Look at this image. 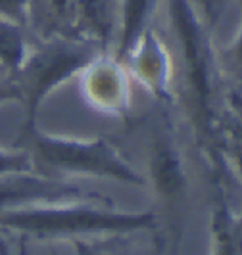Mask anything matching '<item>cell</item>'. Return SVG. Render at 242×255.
<instances>
[{
	"label": "cell",
	"instance_id": "cell-15",
	"mask_svg": "<svg viewBox=\"0 0 242 255\" xmlns=\"http://www.w3.org/2000/svg\"><path fill=\"white\" fill-rule=\"evenodd\" d=\"M6 102H21V92L13 77L0 73V104Z\"/></svg>",
	"mask_w": 242,
	"mask_h": 255
},
{
	"label": "cell",
	"instance_id": "cell-13",
	"mask_svg": "<svg viewBox=\"0 0 242 255\" xmlns=\"http://www.w3.org/2000/svg\"><path fill=\"white\" fill-rule=\"evenodd\" d=\"M29 0H0V17L15 21L27 29Z\"/></svg>",
	"mask_w": 242,
	"mask_h": 255
},
{
	"label": "cell",
	"instance_id": "cell-4",
	"mask_svg": "<svg viewBox=\"0 0 242 255\" xmlns=\"http://www.w3.org/2000/svg\"><path fill=\"white\" fill-rule=\"evenodd\" d=\"M104 54L96 44L79 37H52L35 40L27 54L15 83L25 108V128L35 127V115L40 102L56 87L79 75L87 65Z\"/></svg>",
	"mask_w": 242,
	"mask_h": 255
},
{
	"label": "cell",
	"instance_id": "cell-1",
	"mask_svg": "<svg viewBox=\"0 0 242 255\" xmlns=\"http://www.w3.org/2000/svg\"><path fill=\"white\" fill-rule=\"evenodd\" d=\"M173 44L175 108L189 123L196 140L212 153L217 115L227 94L217 48L189 0H169Z\"/></svg>",
	"mask_w": 242,
	"mask_h": 255
},
{
	"label": "cell",
	"instance_id": "cell-9",
	"mask_svg": "<svg viewBox=\"0 0 242 255\" xmlns=\"http://www.w3.org/2000/svg\"><path fill=\"white\" fill-rule=\"evenodd\" d=\"M152 2L154 0H125L117 40L112 48V56L121 64L127 60V56L139 42V38L148 31L146 25L152 10Z\"/></svg>",
	"mask_w": 242,
	"mask_h": 255
},
{
	"label": "cell",
	"instance_id": "cell-17",
	"mask_svg": "<svg viewBox=\"0 0 242 255\" xmlns=\"http://www.w3.org/2000/svg\"><path fill=\"white\" fill-rule=\"evenodd\" d=\"M237 94H239V96H242V92H237Z\"/></svg>",
	"mask_w": 242,
	"mask_h": 255
},
{
	"label": "cell",
	"instance_id": "cell-3",
	"mask_svg": "<svg viewBox=\"0 0 242 255\" xmlns=\"http://www.w3.org/2000/svg\"><path fill=\"white\" fill-rule=\"evenodd\" d=\"M27 150L40 173L79 175L110 180L115 184L144 192V179L135 165L123 140L110 136L67 138L37 130L23 132Z\"/></svg>",
	"mask_w": 242,
	"mask_h": 255
},
{
	"label": "cell",
	"instance_id": "cell-14",
	"mask_svg": "<svg viewBox=\"0 0 242 255\" xmlns=\"http://www.w3.org/2000/svg\"><path fill=\"white\" fill-rule=\"evenodd\" d=\"M194 2L204 15V23L208 29H216L223 17V8H225L223 0H194Z\"/></svg>",
	"mask_w": 242,
	"mask_h": 255
},
{
	"label": "cell",
	"instance_id": "cell-7",
	"mask_svg": "<svg viewBox=\"0 0 242 255\" xmlns=\"http://www.w3.org/2000/svg\"><path fill=\"white\" fill-rule=\"evenodd\" d=\"M210 255H242V192L223 169L212 211Z\"/></svg>",
	"mask_w": 242,
	"mask_h": 255
},
{
	"label": "cell",
	"instance_id": "cell-8",
	"mask_svg": "<svg viewBox=\"0 0 242 255\" xmlns=\"http://www.w3.org/2000/svg\"><path fill=\"white\" fill-rule=\"evenodd\" d=\"M212 153L225 169L237 188L242 190V96L227 90L217 115Z\"/></svg>",
	"mask_w": 242,
	"mask_h": 255
},
{
	"label": "cell",
	"instance_id": "cell-10",
	"mask_svg": "<svg viewBox=\"0 0 242 255\" xmlns=\"http://www.w3.org/2000/svg\"><path fill=\"white\" fill-rule=\"evenodd\" d=\"M35 38L23 25L0 17V73L15 79Z\"/></svg>",
	"mask_w": 242,
	"mask_h": 255
},
{
	"label": "cell",
	"instance_id": "cell-6",
	"mask_svg": "<svg viewBox=\"0 0 242 255\" xmlns=\"http://www.w3.org/2000/svg\"><path fill=\"white\" fill-rule=\"evenodd\" d=\"M108 198L112 196L40 171L0 177V213L33 204L69 202V200H108Z\"/></svg>",
	"mask_w": 242,
	"mask_h": 255
},
{
	"label": "cell",
	"instance_id": "cell-16",
	"mask_svg": "<svg viewBox=\"0 0 242 255\" xmlns=\"http://www.w3.org/2000/svg\"><path fill=\"white\" fill-rule=\"evenodd\" d=\"M46 255H60V254H56V252H48Z\"/></svg>",
	"mask_w": 242,
	"mask_h": 255
},
{
	"label": "cell",
	"instance_id": "cell-11",
	"mask_svg": "<svg viewBox=\"0 0 242 255\" xmlns=\"http://www.w3.org/2000/svg\"><path fill=\"white\" fill-rule=\"evenodd\" d=\"M140 236H104V238H87L73 240V255H156L152 240L148 244L137 242Z\"/></svg>",
	"mask_w": 242,
	"mask_h": 255
},
{
	"label": "cell",
	"instance_id": "cell-5",
	"mask_svg": "<svg viewBox=\"0 0 242 255\" xmlns=\"http://www.w3.org/2000/svg\"><path fill=\"white\" fill-rule=\"evenodd\" d=\"M79 75L85 102L100 114L127 121L137 108V87L125 64L115 60L112 54H100Z\"/></svg>",
	"mask_w": 242,
	"mask_h": 255
},
{
	"label": "cell",
	"instance_id": "cell-2",
	"mask_svg": "<svg viewBox=\"0 0 242 255\" xmlns=\"http://www.w3.org/2000/svg\"><path fill=\"white\" fill-rule=\"evenodd\" d=\"M156 230L154 213L127 207L115 198L33 204L0 213V232L13 238L87 240L104 236H148Z\"/></svg>",
	"mask_w": 242,
	"mask_h": 255
},
{
	"label": "cell",
	"instance_id": "cell-12",
	"mask_svg": "<svg viewBox=\"0 0 242 255\" xmlns=\"http://www.w3.org/2000/svg\"><path fill=\"white\" fill-rule=\"evenodd\" d=\"M37 165L27 148H21V150L0 148V177L19 175V173H37Z\"/></svg>",
	"mask_w": 242,
	"mask_h": 255
}]
</instances>
